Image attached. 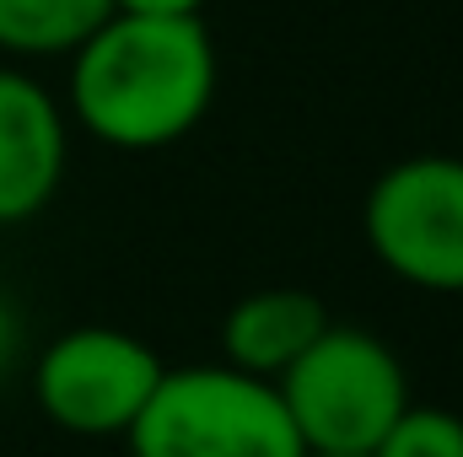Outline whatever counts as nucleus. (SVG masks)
<instances>
[{"mask_svg": "<svg viewBox=\"0 0 463 457\" xmlns=\"http://www.w3.org/2000/svg\"><path fill=\"white\" fill-rule=\"evenodd\" d=\"M129 457H302V436L275 382L248 377L227 360L167 366L135 425Z\"/></svg>", "mask_w": 463, "mask_h": 457, "instance_id": "2", "label": "nucleus"}, {"mask_svg": "<svg viewBox=\"0 0 463 457\" xmlns=\"http://www.w3.org/2000/svg\"><path fill=\"white\" fill-rule=\"evenodd\" d=\"M162 371L167 360L156 355L151 340L114 329V323H81L33 350L27 387L43 420L60 425L65 436H87V442L118 436L124 442V431L156 393Z\"/></svg>", "mask_w": 463, "mask_h": 457, "instance_id": "5", "label": "nucleus"}, {"mask_svg": "<svg viewBox=\"0 0 463 457\" xmlns=\"http://www.w3.org/2000/svg\"><path fill=\"white\" fill-rule=\"evenodd\" d=\"M329 307L318 291H302V285H264V291H248L237 296L222 318V360L248 371V377H264V382H280L297 355L329 329Z\"/></svg>", "mask_w": 463, "mask_h": 457, "instance_id": "7", "label": "nucleus"}, {"mask_svg": "<svg viewBox=\"0 0 463 457\" xmlns=\"http://www.w3.org/2000/svg\"><path fill=\"white\" fill-rule=\"evenodd\" d=\"M71 167L65 103L16 60L0 65V227L43 216Z\"/></svg>", "mask_w": 463, "mask_h": 457, "instance_id": "6", "label": "nucleus"}, {"mask_svg": "<svg viewBox=\"0 0 463 457\" xmlns=\"http://www.w3.org/2000/svg\"><path fill=\"white\" fill-rule=\"evenodd\" d=\"M22 360H33V355H27V318H22L16 302L0 291V382H11V377L22 371Z\"/></svg>", "mask_w": 463, "mask_h": 457, "instance_id": "10", "label": "nucleus"}, {"mask_svg": "<svg viewBox=\"0 0 463 457\" xmlns=\"http://www.w3.org/2000/svg\"><path fill=\"white\" fill-rule=\"evenodd\" d=\"M302 457H361V452H302Z\"/></svg>", "mask_w": 463, "mask_h": 457, "instance_id": "12", "label": "nucleus"}, {"mask_svg": "<svg viewBox=\"0 0 463 457\" xmlns=\"http://www.w3.org/2000/svg\"><path fill=\"white\" fill-rule=\"evenodd\" d=\"M307 452H372L410 404V371L399 350L372 329L329 323L275 382Z\"/></svg>", "mask_w": 463, "mask_h": 457, "instance_id": "3", "label": "nucleus"}, {"mask_svg": "<svg viewBox=\"0 0 463 457\" xmlns=\"http://www.w3.org/2000/svg\"><path fill=\"white\" fill-rule=\"evenodd\" d=\"M114 11H140V16H200L205 0H114Z\"/></svg>", "mask_w": 463, "mask_h": 457, "instance_id": "11", "label": "nucleus"}, {"mask_svg": "<svg viewBox=\"0 0 463 457\" xmlns=\"http://www.w3.org/2000/svg\"><path fill=\"white\" fill-rule=\"evenodd\" d=\"M65 114L109 151H167L189 140L222 81L216 38L205 16H140L114 11L71 60Z\"/></svg>", "mask_w": 463, "mask_h": 457, "instance_id": "1", "label": "nucleus"}, {"mask_svg": "<svg viewBox=\"0 0 463 457\" xmlns=\"http://www.w3.org/2000/svg\"><path fill=\"white\" fill-rule=\"evenodd\" d=\"M372 258L431 296H463V156L420 151L383 167L361 205Z\"/></svg>", "mask_w": 463, "mask_h": 457, "instance_id": "4", "label": "nucleus"}, {"mask_svg": "<svg viewBox=\"0 0 463 457\" xmlns=\"http://www.w3.org/2000/svg\"><path fill=\"white\" fill-rule=\"evenodd\" d=\"M114 0H0V54L27 60H71L103 22Z\"/></svg>", "mask_w": 463, "mask_h": 457, "instance_id": "8", "label": "nucleus"}, {"mask_svg": "<svg viewBox=\"0 0 463 457\" xmlns=\"http://www.w3.org/2000/svg\"><path fill=\"white\" fill-rule=\"evenodd\" d=\"M366 457H463V415L410 398Z\"/></svg>", "mask_w": 463, "mask_h": 457, "instance_id": "9", "label": "nucleus"}]
</instances>
